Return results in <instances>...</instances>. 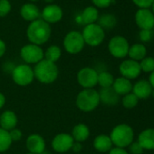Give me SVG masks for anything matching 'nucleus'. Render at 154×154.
<instances>
[{"label":"nucleus","instance_id":"1a4fd4ad","mask_svg":"<svg viewBox=\"0 0 154 154\" xmlns=\"http://www.w3.org/2000/svg\"><path fill=\"white\" fill-rule=\"evenodd\" d=\"M20 56L26 64H36L44 59V51L41 46L30 42L21 48Z\"/></svg>","mask_w":154,"mask_h":154},{"label":"nucleus","instance_id":"bb28decb","mask_svg":"<svg viewBox=\"0 0 154 154\" xmlns=\"http://www.w3.org/2000/svg\"><path fill=\"white\" fill-rule=\"evenodd\" d=\"M113 81H114V78L112 75V73L108 71H102L98 73L97 85H99L102 88L113 87Z\"/></svg>","mask_w":154,"mask_h":154},{"label":"nucleus","instance_id":"37998d69","mask_svg":"<svg viewBox=\"0 0 154 154\" xmlns=\"http://www.w3.org/2000/svg\"><path fill=\"white\" fill-rule=\"evenodd\" d=\"M44 2H46L47 4H53V2L54 1V0H44Z\"/></svg>","mask_w":154,"mask_h":154},{"label":"nucleus","instance_id":"393cba45","mask_svg":"<svg viewBox=\"0 0 154 154\" xmlns=\"http://www.w3.org/2000/svg\"><path fill=\"white\" fill-rule=\"evenodd\" d=\"M71 135L73 136L74 142L83 143V142H85L89 138L90 129L84 124H78L73 128Z\"/></svg>","mask_w":154,"mask_h":154},{"label":"nucleus","instance_id":"473e14b6","mask_svg":"<svg viewBox=\"0 0 154 154\" xmlns=\"http://www.w3.org/2000/svg\"><path fill=\"white\" fill-rule=\"evenodd\" d=\"M12 9V5L9 0H0V17L6 16Z\"/></svg>","mask_w":154,"mask_h":154},{"label":"nucleus","instance_id":"c85d7f7f","mask_svg":"<svg viewBox=\"0 0 154 154\" xmlns=\"http://www.w3.org/2000/svg\"><path fill=\"white\" fill-rule=\"evenodd\" d=\"M139 101L140 99L133 92L123 96V98H122V104L127 109H133L136 107L139 104Z\"/></svg>","mask_w":154,"mask_h":154},{"label":"nucleus","instance_id":"20e7f679","mask_svg":"<svg viewBox=\"0 0 154 154\" xmlns=\"http://www.w3.org/2000/svg\"><path fill=\"white\" fill-rule=\"evenodd\" d=\"M75 103L81 111L84 113L92 112L101 103L99 92L94 88H84L77 95Z\"/></svg>","mask_w":154,"mask_h":154},{"label":"nucleus","instance_id":"58836bf2","mask_svg":"<svg viewBox=\"0 0 154 154\" xmlns=\"http://www.w3.org/2000/svg\"><path fill=\"white\" fill-rule=\"evenodd\" d=\"M5 51H6V45H5V42L0 39V58L4 56V54L5 53Z\"/></svg>","mask_w":154,"mask_h":154},{"label":"nucleus","instance_id":"aec40b11","mask_svg":"<svg viewBox=\"0 0 154 154\" xmlns=\"http://www.w3.org/2000/svg\"><path fill=\"white\" fill-rule=\"evenodd\" d=\"M17 125V116L15 112L11 110H5L0 115V126L2 129L10 131L15 128Z\"/></svg>","mask_w":154,"mask_h":154},{"label":"nucleus","instance_id":"72a5a7b5","mask_svg":"<svg viewBox=\"0 0 154 154\" xmlns=\"http://www.w3.org/2000/svg\"><path fill=\"white\" fill-rule=\"evenodd\" d=\"M128 148H129L131 154H143L144 152V150L143 149L141 144L138 142H134V141L129 145Z\"/></svg>","mask_w":154,"mask_h":154},{"label":"nucleus","instance_id":"ddd939ff","mask_svg":"<svg viewBox=\"0 0 154 154\" xmlns=\"http://www.w3.org/2000/svg\"><path fill=\"white\" fill-rule=\"evenodd\" d=\"M64 12L61 6L55 4H48L41 12V17L49 24L56 23L63 18Z\"/></svg>","mask_w":154,"mask_h":154},{"label":"nucleus","instance_id":"4c0bfd02","mask_svg":"<svg viewBox=\"0 0 154 154\" xmlns=\"http://www.w3.org/2000/svg\"><path fill=\"white\" fill-rule=\"evenodd\" d=\"M109 154H129V152L123 149V148H119V147H113L111 151L109 152Z\"/></svg>","mask_w":154,"mask_h":154},{"label":"nucleus","instance_id":"f704fd0d","mask_svg":"<svg viewBox=\"0 0 154 154\" xmlns=\"http://www.w3.org/2000/svg\"><path fill=\"white\" fill-rule=\"evenodd\" d=\"M9 135H10V138H11L12 142H18L23 137V134H22L21 130L17 129V128H14V129L10 130L9 131Z\"/></svg>","mask_w":154,"mask_h":154},{"label":"nucleus","instance_id":"6e6552de","mask_svg":"<svg viewBox=\"0 0 154 154\" xmlns=\"http://www.w3.org/2000/svg\"><path fill=\"white\" fill-rule=\"evenodd\" d=\"M12 79L13 81L18 86H28L34 79V69L28 64L17 65L12 70Z\"/></svg>","mask_w":154,"mask_h":154},{"label":"nucleus","instance_id":"c03bdc74","mask_svg":"<svg viewBox=\"0 0 154 154\" xmlns=\"http://www.w3.org/2000/svg\"><path fill=\"white\" fill-rule=\"evenodd\" d=\"M151 7H152V9H151V10L152 11V13L154 14V1H153V3H152V6H151Z\"/></svg>","mask_w":154,"mask_h":154},{"label":"nucleus","instance_id":"a211bd4d","mask_svg":"<svg viewBox=\"0 0 154 154\" xmlns=\"http://www.w3.org/2000/svg\"><path fill=\"white\" fill-rule=\"evenodd\" d=\"M99 97L100 102L109 106H116L120 101V96L114 91L113 87L102 88L99 92Z\"/></svg>","mask_w":154,"mask_h":154},{"label":"nucleus","instance_id":"09e8293b","mask_svg":"<svg viewBox=\"0 0 154 154\" xmlns=\"http://www.w3.org/2000/svg\"><path fill=\"white\" fill-rule=\"evenodd\" d=\"M153 32H154V27H153Z\"/></svg>","mask_w":154,"mask_h":154},{"label":"nucleus","instance_id":"423d86ee","mask_svg":"<svg viewBox=\"0 0 154 154\" xmlns=\"http://www.w3.org/2000/svg\"><path fill=\"white\" fill-rule=\"evenodd\" d=\"M129 49L130 43L128 40L122 35L112 37L108 42V51L110 54L116 59H124L127 57Z\"/></svg>","mask_w":154,"mask_h":154},{"label":"nucleus","instance_id":"7c9ffc66","mask_svg":"<svg viewBox=\"0 0 154 154\" xmlns=\"http://www.w3.org/2000/svg\"><path fill=\"white\" fill-rule=\"evenodd\" d=\"M142 72L151 73L154 70V58L153 57H145L141 61H139Z\"/></svg>","mask_w":154,"mask_h":154},{"label":"nucleus","instance_id":"7ed1b4c3","mask_svg":"<svg viewBox=\"0 0 154 154\" xmlns=\"http://www.w3.org/2000/svg\"><path fill=\"white\" fill-rule=\"evenodd\" d=\"M113 144L119 148H127L134 140V131L127 124L117 125L109 135Z\"/></svg>","mask_w":154,"mask_h":154},{"label":"nucleus","instance_id":"a18cd8bd","mask_svg":"<svg viewBox=\"0 0 154 154\" xmlns=\"http://www.w3.org/2000/svg\"><path fill=\"white\" fill-rule=\"evenodd\" d=\"M29 2H31V3H33V2H36V1H39V0H28Z\"/></svg>","mask_w":154,"mask_h":154},{"label":"nucleus","instance_id":"39448f33","mask_svg":"<svg viewBox=\"0 0 154 154\" xmlns=\"http://www.w3.org/2000/svg\"><path fill=\"white\" fill-rule=\"evenodd\" d=\"M82 35L85 44L91 47H97L104 41L105 31L100 24L95 23L85 25L83 29Z\"/></svg>","mask_w":154,"mask_h":154},{"label":"nucleus","instance_id":"4468645a","mask_svg":"<svg viewBox=\"0 0 154 154\" xmlns=\"http://www.w3.org/2000/svg\"><path fill=\"white\" fill-rule=\"evenodd\" d=\"M74 143L73 136L69 134H59L54 136L52 141V147L56 152H66L72 149Z\"/></svg>","mask_w":154,"mask_h":154},{"label":"nucleus","instance_id":"f8f14e48","mask_svg":"<svg viewBox=\"0 0 154 154\" xmlns=\"http://www.w3.org/2000/svg\"><path fill=\"white\" fill-rule=\"evenodd\" d=\"M119 71L122 77H124L130 80L137 79L142 73L139 61H136L131 59L125 60L120 64Z\"/></svg>","mask_w":154,"mask_h":154},{"label":"nucleus","instance_id":"6ab92c4d","mask_svg":"<svg viewBox=\"0 0 154 154\" xmlns=\"http://www.w3.org/2000/svg\"><path fill=\"white\" fill-rule=\"evenodd\" d=\"M137 142L144 151H154V129L148 128L142 131L138 136Z\"/></svg>","mask_w":154,"mask_h":154},{"label":"nucleus","instance_id":"f257e3e1","mask_svg":"<svg viewBox=\"0 0 154 154\" xmlns=\"http://www.w3.org/2000/svg\"><path fill=\"white\" fill-rule=\"evenodd\" d=\"M52 30L50 24L42 18L30 22L26 29V36L31 43L43 45L47 42L51 37Z\"/></svg>","mask_w":154,"mask_h":154},{"label":"nucleus","instance_id":"9d476101","mask_svg":"<svg viewBox=\"0 0 154 154\" xmlns=\"http://www.w3.org/2000/svg\"><path fill=\"white\" fill-rule=\"evenodd\" d=\"M98 72L89 67L81 69L77 73V81L84 88H93L97 85Z\"/></svg>","mask_w":154,"mask_h":154},{"label":"nucleus","instance_id":"de8ad7c7","mask_svg":"<svg viewBox=\"0 0 154 154\" xmlns=\"http://www.w3.org/2000/svg\"><path fill=\"white\" fill-rule=\"evenodd\" d=\"M26 154H33V153H30V152H29V153H26Z\"/></svg>","mask_w":154,"mask_h":154},{"label":"nucleus","instance_id":"f03ea898","mask_svg":"<svg viewBox=\"0 0 154 154\" xmlns=\"http://www.w3.org/2000/svg\"><path fill=\"white\" fill-rule=\"evenodd\" d=\"M34 78L43 84H51L54 82L59 75V69L54 62L45 59L36 63L34 69Z\"/></svg>","mask_w":154,"mask_h":154},{"label":"nucleus","instance_id":"b1692460","mask_svg":"<svg viewBox=\"0 0 154 154\" xmlns=\"http://www.w3.org/2000/svg\"><path fill=\"white\" fill-rule=\"evenodd\" d=\"M128 56L131 60L141 61L143 58L147 56V48L143 42H138L130 45Z\"/></svg>","mask_w":154,"mask_h":154},{"label":"nucleus","instance_id":"5701e85b","mask_svg":"<svg viewBox=\"0 0 154 154\" xmlns=\"http://www.w3.org/2000/svg\"><path fill=\"white\" fill-rule=\"evenodd\" d=\"M113 144L109 135L100 134L93 140V147L99 152H108L113 148Z\"/></svg>","mask_w":154,"mask_h":154},{"label":"nucleus","instance_id":"2f4dec72","mask_svg":"<svg viewBox=\"0 0 154 154\" xmlns=\"http://www.w3.org/2000/svg\"><path fill=\"white\" fill-rule=\"evenodd\" d=\"M154 36L153 30H148V29H143L140 30L139 32V39L142 42H148L152 40Z\"/></svg>","mask_w":154,"mask_h":154},{"label":"nucleus","instance_id":"2eb2a0df","mask_svg":"<svg viewBox=\"0 0 154 154\" xmlns=\"http://www.w3.org/2000/svg\"><path fill=\"white\" fill-rule=\"evenodd\" d=\"M26 148L30 153L42 154L45 150L44 139L36 134H30L26 139Z\"/></svg>","mask_w":154,"mask_h":154},{"label":"nucleus","instance_id":"c756f323","mask_svg":"<svg viewBox=\"0 0 154 154\" xmlns=\"http://www.w3.org/2000/svg\"><path fill=\"white\" fill-rule=\"evenodd\" d=\"M12 143L9 132L0 127V152H6L10 148Z\"/></svg>","mask_w":154,"mask_h":154},{"label":"nucleus","instance_id":"f3484780","mask_svg":"<svg viewBox=\"0 0 154 154\" xmlns=\"http://www.w3.org/2000/svg\"><path fill=\"white\" fill-rule=\"evenodd\" d=\"M20 15L21 17L27 21L33 22L36 19H39L41 16V12L39 8L34 3H25L20 8Z\"/></svg>","mask_w":154,"mask_h":154},{"label":"nucleus","instance_id":"412c9836","mask_svg":"<svg viewBox=\"0 0 154 154\" xmlns=\"http://www.w3.org/2000/svg\"><path fill=\"white\" fill-rule=\"evenodd\" d=\"M113 88L120 97L124 96V95L132 92L133 83L130 79L121 76L117 79H114V81L113 84Z\"/></svg>","mask_w":154,"mask_h":154},{"label":"nucleus","instance_id":"ea45409f","mask_svg":"<svg viewBox=\"0 0 154 154\" xmlns=\"http://www.w3.org/2000/svg\"><path fill=\"white\" fill-rule=\"evenodd\" d=\"M74 152H79L81 150H82V144L81 143H78V142H74L73 146H72V149Z\"/></svg>","mask_w":154,"mask_h":154},{"label":"nucleus","instance_id":"9b49d317","mask_svg":"<svg viewBox=\"0 0 154 154\" xmlns=\"http://www.w3.org/2000/svg\"><path fill=\"white\" fill-rule=\"evenodd\" d=\"M134 21L141 30H153L154 14L150 8H138L134 15Z\"/></svg>","mask_w":154,"mask_h":154},{"label":"nucleus","instance_id":"a19ab883","mask_svg":"<svg viewBox=\"0 0 154 154\" xmlns=\"http://www.w3.org/2000/svg\"><path fill=\"white\" fill-rule=\"evenodd\" d=\"M5 97L4 96L3 93L0 92V109L3 108V106H5Z\"/></svg>","mask_w":154,"mask_h":154},{"label":"nucleus","instance_id":"4be33fe9","mask_svg":"<svg viewBox=\"0 0 154 154\" xmlns=\"http://www.w3.org/2000/svg\"><path fill=\"white\" fill-rule=\"evenodd\" d=\"M98 19H99L98 8H96L93 5L86 6L81 14V20L84 25L95 23H97Z\"/></svg>","mask_w":154,"mask_h":154},{"label":"nucleus","instance_id":"c9c22d12","mask_svg":"<svg viewBox=\"0 0 154 154\" xmlns=\"http://www.w3.org/2000/svg\"><path fill=\"white\" fill-rule=\"evenodd\" d=\"M113 0H92L93 6L96 8H107L109 7Z\"/></svg>","mask_w":154,"mask_h":154},{"label":"nucleus","instance_id":"8fccbe9b","mask_svg":"<svg viewBox=\"0 0 154 154\" xmlns=\"http://www.w3.org/2000/svg\"><path fill=\"white\" fill-rule=\"evenodd\" d=\"M153 58H154V56H153Z\"/></svg>","mask_w":154,"mask_h":154},{"label":"nucleus","instance_id":"a878e982","mask_svg":"<svg viewBox=\"0 0 154 154\" xmlns=\"http://www.w3.org/2000/svg\"><path fill=\"white\" fill-rule=\"evenodd\" d=\"M61 55H62L61 48L57 45H51L45 50L44 59L55 63L61 58Z\"/></svg>","mask_w":154,"mask_h":154},{"label":"nucleus","instance_id":"79ce46f5","mask_svg":"<svg viewBox=\"0 0 154 154\" xmlns=\"http://www.w3.org/2000/svg\"><path fill=\"white\" fill-rule=\"evenodd\" d=\"M149 82H150V84L152 85V87L154 88V70L152 72H151L150 73V77H149Z\"/></svg>","mask_w":154,"mask_h":154},{"label":"nucleus","instance_id":"dca6fc26","mask_svg":"<svg viewBox=\"0 0 154 154\" xmlns=\"http://www.w3.org/2000/svg\"><path fill=\"white\" fill-rule=\"evenodd\" d=\"M153 88L150 84L149 80L141 79L138 80L134 85H133L132 92L141 100V99H147L152 96Z\"/></svg>","mask_w":154,"mask_h":154},{"label":"nucleus","instance_id":"0eeeda50","mask_svg":"<svg viewBox=\"0 0 154 154\" xmlns=\"http://www.w3.org/2000/svg\"><path fill=\"white\" fill-rule=\"evenodd\" d=\"M63 45L64 50L70 54H77L81 52L85 45L82 32L78 31L69 32L64 38Z\"/></svg>","mask_w":154,"mask_h":154},{"label":"nucleus","instance_id":"e433bc0d","mask_svg":"<svg viewBox=\"0 0 154 154\" xmlns=\"http://www.w3.org/2000/svg\"><path fill=\"white\" fill-rule=\"evenodd\" d=\"M138 8H151L154 0H132Z\"/></svg>","mask_w":154,"mask_h":154},{"label":"nucleus","instance_id":"49530a36","mask_svg":"<svg viewBox=\"0 0 154 154\" xmlns=\"http://www.w3.org/2000/svg\"><path fill=\"white\" fill-rule=\"evenodd\" d=\"M152 97L154 98V88L152 89Z\"/></svg>","mask_w":154,"mask_h":154},{"label":"nucleus","instance_id":"cd10ccee","mask_svg":"<svg viewBox=\"0 0 154 154\" xmlns=\"http://www.w3.org/2000/svg\"><path fill=\"white\" fill-rule=\"evenodd\" d=\"M99 23H97L98 24H100L104 30L105 29H112L113 28L116 23H117V19L113 14H106L102 15L101 17L99 16L98 19Z\"/></svg>","mask_w":154,"mask_h":154}]
</instances>
